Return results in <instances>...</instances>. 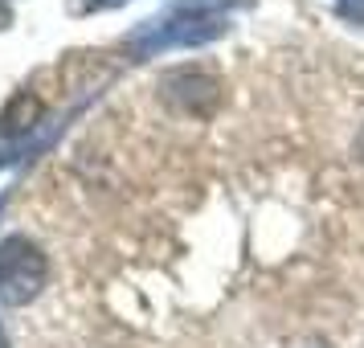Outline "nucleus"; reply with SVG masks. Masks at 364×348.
<instances>
[{
	"instance_id": "1",
	"label": "nucleus",
	"mask_w": 364,
	"mask_h": 348,
	"mask_svg": "<svg viewBox=\"0 0 364 348\" xmlns=\"http://www.w3.org/2000/svg\"><path fill=\"white\" fill-rule=\"evenodd\" d=\"M233 4H246V0H172L164 21H148L127 37L135 62L156 58L164 50H181V46H205V41L221 37L230 29L225 9H233Z\"/></svg>"
},
{
	"instance_id": "2",
	"label": "nucleus",
	"mask_w": 364,
	"mask_h": 348,
	"mask_svg": "<svg viewBox=\"0 0 364 348\" xmlns=\"http://www.w3.org/2000/svg\"><path fill=\"white\" fill-rule=\"evenodd\" d=\"M46 275H50V263L37 250V242H29L25 233H9L0 242V303L25 307L46 287Z\"/></svg>"
},
{
	"instance_id": "3",
	"label": "nucleus",
	"mask_w": 364,
	"mask_h": 348,
	"mask_svg": "<svg viewBox=\"0 0 364 348\" xmlns=\"http://www.w3.org/2000/svg\"><path fill=\"white\" fill-rule=\"evenodd\" d=\"M336 13H340L348 25H360V29H364V0H340V4H336Z\"/></svg>"
},
{
	"instance_id": "4",
	"label": "nucleus",
	"mask_w": 364,
	"mask_h": 348,
	"mask_svg": "<svg viewBox=\"0 0 364 348\" xmlns=\"http://www.w3.org/2000/svg\"><path fill=\"white\" fill-rule=\"evenodd\" d=\"M119 4H127V0H86V9H90V13H102V9H119Z\"/></svg>"
},
{
	"instance_id": "5",
	"label": "nucleus",
	"mask_w": 364,
	"mask_h": 348,
	"mask_svg": "<svg viewBox=\"0 0 364 348\" xmlns=\"http://www.w3.org/2000/svg\"><path fill=\"white\" fill-rule=\"evenodd\" d=\"M9 25H13V9L0 0V29H9Z\"/></svg>"
},
{
	"instance_id": "6",
	"label": "nucleus",
	"mask_w": 364,
	"mask_h": 348,
	"mask_svg": "<svg viewBox=\"0 0 364 348\" xmlns=\"http://www.w3.org/2000/svg\"><path fill=\"white\" fill-rule=\"evenodd\" d=\"M0 348H9V336H4V328H0Z\"/></svg>"
},
{
	"instance_id": "7",
	"label": "nucleus",
	"mask_w": 364,
	"mask_h": 348,
	"mask_svg": "<svg viewBox=\"0 0 364 348\" xmlns=\"http://www.w3.org/2000/svg\"><path fill=\"white\" fill-rule=\"evenodd\" d=\"M315 348H319V344H315Z\"/></svg>"
}]
</instances>
